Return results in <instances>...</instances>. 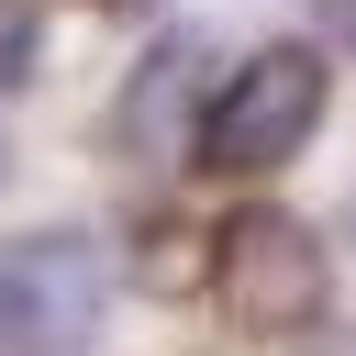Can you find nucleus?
Wrapping results in <instances>:
<instances>
[{
	"instance_id": "1",
	"label": "nucleus",
	"mask_w": 356,
	"mask_h": 356,
	"mask_svg": "<svg viewBox=\"0 0 356 356\" xmlns=\"http://www.w3.org/2000/svg\"><path fill=\"white\" fill-rule=\"evenodd\" d=\"M323 111H334V78H323L312 44H245V56L222 67V89H211L189 156H200L211 178H278V167L312 156Z\"/></svg>"
},
{
	"instance_id": "2",
	"label": "nucleus",
	"mask_w": 356,
	"mask_h": 356,
	"mask_svg": "<svg viewBox=\"0 0 356 356\" xmlns=\"http://www.w3.org/2000/svg\"><path fill=\"white\" fill-rule=\"evenodd\" d=\"M211 300H222V323L234 334H312L323 312H334V245L300 222V211H278V200H245L222 234H211Z\"/></svg>"
},
{
	"instance_id": "3",
	"label": "nucleus",
	"mask_w": 356,
	"mask_h": 356,
	"mask_svg": "<svg viewBox=\"0 0 356 356\" xmlns=\"http://www.w3.org/2000/svg\"><path fill=\"white\" fill-rule=\"evenodd\" d=\"M100 300H111V267L89 234H22L0 256V345L11 356H67L100 334Z\"/></svg>"
},
{
	"instance_id": "4",
	"label": "nucleus",
	"mask_w": 356,
	"mask_h": 356,
	"mask_svg": "<svg viewBox=\"0 0 356 356\" xmlns=\"http://www.w3.org/2000/svg\"><path fill=\"white\" fill-rule=\"evenodd\" d=\"M211 89H222V44H211V22H167V33L134 56L122 100H111V145L145 156V167H178V156L200 145Z\"/></svg>"
},
{
	"instance_id": "5",
	"label": "nucleus",
	"mask_w": 356,
	"mask_h": 356,
	"mask_svg": "<svg viewBox=\"0 0 356 356\" xmlns=\"http://www.w3.org/2000/svg\"><path fill=\"white\" fill-rule=\"evenodd\" d=\"M33 67H44V11H33V0H0V100H11Z\"/></svg>"
},
{
	"instance_id": "6",
	"label": "nucleus",
	"mask_w": 356,
	"mask_h": 356,
	"mask_svg": "<svg viewBox=\"0 0 356 356\" xmlns=\"http://www.w3.org/2000/svg\"><path fill=\"white\" fill-rule=\"evenodd\" d=\"M323 33H334V44H356V0H323Z\"/></svg>"
},
{
	"instance_id": "7",
	"label": "nucleus",
	"mask_w": 356,
	"mask_h": 356,
	"mask_svg": "<svg viewBox=\"0 0 356 356\" xmlns=\"http://www.w3.org/2000/svg\"><path fill=\"white\" fill-rule=\"evenodd\" d=\"M100 11H111V0H100Z\"/></svg>"
}]
</instances>
